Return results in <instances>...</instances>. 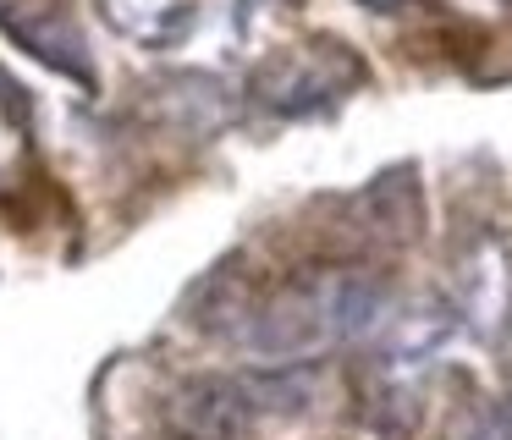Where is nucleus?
<instances>
[{"label":"nucleus","mask_w":512,"mask_h":440,"mask_svg":"<svg viewBox=\"0 0 512 440\" xmlns=\"http://www.w3.org/2000/svg\"><path fill=\"white\" fill-rule=\"evenodd\" d=\"M254 391L221 374H199V380H182L166 402V418L182 440H243L254 424Z\"/></svg>","instance_id":"7ed1b4c3"},{"label":"nucleus","mask_w":512,"mask_h":440,"mask_svg":"<svg viewBox=\"0 0 512 440\" xmlns=\"http://www.w3.org/2000/svg\"><path fill=\"white\" fill-rule=\"evenodd\" d=\"M479 440H512V413H490L485 418V435Z\"/></svg>","instance_id":"20e7f679"},{"label":"nucleus","mask_w":512,"mask_h":440,"mask_svg":"<svg viewBox=\"0 0 512 440\" xmlns=\"http://www.w3.org/2000/svg\"><path fill=\"white\" fill-rule=\"evenodd\" d=\"M386 308V286L364 270H314L287 281L248 314L243 347L259 358H309L336 341L364 336Z\"/></svg>","instance_id":"f257e3e1"},{"label":"nucleus","mask_w":512,"mask_h":440,"mask_svg":"<svg viewBox=\"0 0 512 440\" xmlns=\"http://www.w3.org/2000/svg\"><path fill=\"white\" fill-rule=\"evenodd\" d=\"M0 28L12 33L28 55H39L45 66L78 77V83H94L89 39H83L67 0H0Z\"/></svg>","instance_id":"f03ea898"}]
</instances>
